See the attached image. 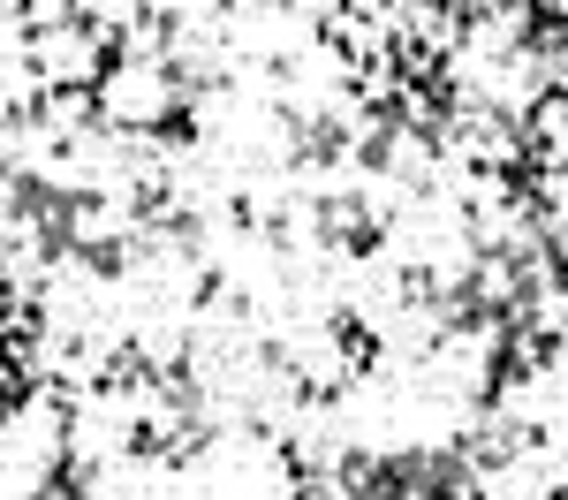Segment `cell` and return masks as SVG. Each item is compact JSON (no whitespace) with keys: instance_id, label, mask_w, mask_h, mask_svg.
Wrapping results in <instances>:
<instances>
[{"instance_id":"7a4b0ae2","label":"cell","mask_w":568,"mask_h":500,"mask_svg":"<svg viewBox=\"0 0 568 500\" xmlns=\"http://www.w3.org/2000/svg\"><path fill=\"white\" fill-rule=\"evenodd\" d=\"M31 69H39L45 91H77V84L91 91L106 69H114V39H106V31H91L84 16H77V23H53V31L31 39Z\"/></svg>"},{"instance_id":"6da1fadb","label":"cell","mask_w":568,"mask_h":500,"mask_svg":"<svg viewBox=\"0 0 568 500\" xmlns=\"http://www.w3.org/2000/svg\"><path fill=\"white\" fill-rule=\"evenodd\" d=\"M91 99H99V122L106 130H175L182 106H190V84H182L168 61H114L91 84Z\"/></svg>"},{"instance_id":"5b68a950","label":"cell","mask_w":568,"mask_h":500,"mask_svg":"<svg viewBox=\"0 0 568 500\" xmlns=\"http://www.w3.org/2000/svg\"><path fill=\"white\" fill-rule=\"evenodd\" d=\"M77 16H84L91 31H106V39H114V31H130L136 16H144V0H77Z\"/></svg>"},{"instance_id":"3957f363","label":"cell","mask_w":568,"mask_h":500,"mask_svg":"<svg viewBox=\"0 0 568 500\" xmlns=\"http://www.w3.org/2000/svg\"><path fill=\"white\" fill-rule=\"evenodd\" d=\"M524 144H530V175L538 167H568V91H546L524 114Z\"/></svg>"},{"instance_id":"8992f818","label":"cell","mask_w":568,"mask_h":500,"mask_svg":"<svg viewBox=\"0 0 568 500\" xmlns=\"http://www.w3.org/2000/svg\"><path fill=\"white\" fill-rule=\"evenodd\" d=\"M23 23H31V39L53 23H77V0H23Z\"/></svg>"},{"instance_id":"277c9868","label":"cell","mask_w":568,"mask_h":500,"mask_svg":"<svg viewBox=\"0 0 568 500\" xmlns=\"http://www.w3.org/2000/svg\"><path fill=\"white\" fill-rule=\"evenodd\" d=\"M39 122L61 136V144H77L84 130H99V99H91L84 84H77V91H45V99H39Z\"/></svg>"}]
</instances>
